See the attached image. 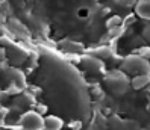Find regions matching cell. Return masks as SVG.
<instances>
[{"label": "cell", "instance_id": "cell-1", "mask_svg": "<svg viewBox=\"0 0 150 130\" xmlns=\"http://www.w3.org/2000/svg\"><path fill=\"white\" fill-rule=\"evenodd\" d=\"M118 70L132 77L138 74H150V60L139 55H129L120 62Z\"/></svg>", "mask_w": 150, "mask_h": 130}, {"label": "cell", "instance_id": "cell-2", "mask_svg": "<svg viewBox=\"0 0 150 130\" xmlns=\"http://www.w3.org/2000/svg\"><path fill=\"white\" fill-rule=\"evenodd\" d=\"M103 83L106 86V89L114 92V94H125L130 88V79L127 77V74L123 73L121 70L108 73L105 76Z\"/></svg>", "mask_w": 150, "mask_h": 130}, {"label": "cell", "instance_id": "cell-3", "mask_svg": "<svg viewBox=\"0 0 150 130\" xmlns=\"http://www.w3.org/2000/svg\"><path fill=\"white\" fill-rule=\"evenodd\" d=\"M81 67L85 71L93 73V74H102L105 73V64L103 60L96 58L93 55H83L81 58Z\"/></svg>", "mask_w": 150, "mask_h": 130}, {"label": "cell", "instance_id": "cell-4", "mask_svg": "<svg viewBox=\"0 0 150 130\" xmlns=\"http://www.w3.org/2000/svg\"><path fill=\"white\" fill-rule=\"evenodd\" d=\"M6 42H8V48L6 50V56H8V59L11 60L12 64H15V65H20V64H23L26 59H28V51H24L23 48H20L18 46H15V44H12V42H9L6 39Z\"/></svg>", "mask_w": 150, "mask_h": 130}, {"label": "cell", "instance_id": "cell-5", "mask_svg": "<svg viewBox=\"0 0 150 130\" xmlns=\"http://www.w3.org/2000/svg\"><path fill=\"white\" fill-rule=\"evenodd\" d=\"M5 76H8V79L14 83V86H15L18 91L24 89L26 86H28V79H26V76L18 70V68H8V67H6Z\"/></svg>", "mask_w": 150, "mask_h": 130}, {"label": "cell", "instance_id": "cell-6", "mask_svg": "<svg viewBox=\"0 0 150 130\" xmlns=\"http://www.w3.org/2000/svg\"><path fill=\"white\" fill-rule=\"evenodd\" d=\"M134 9L139 18L150 20V0H137Z\"/></svg>", "mask_w": 150, "mask_h": 130}, {"label": "cell", "instance_id": "cell-7", "mask_svg": "<svg viewBox=\"0 0 150 130\" xmlns=\"http://www.w3.org/2000/svg\"><path fill=\"white\" fill-rule=\"evenodd\" d=\"M147 85H150V74H138V76H134L130 79V86L135 91L146 88Z\"/></svg>", "mask_w": 150, "mask_h": 130}, {"label": "cell", "instance_id": "cell-8", "mask_svg": "<svg viewBox=\"0 0 150 130\" xmlns=\"http://www.w3.org/2000/svg\"><path fill=\"white\" fill-rule=\"evenodd\" d=\"M91 55L96 56V58H99V59H105V58H111L112 53H111V50L106 48V47H102V48H97V50H93L91 51Z\"/></svg>", "mask_w": 150, "mask_h": 130}, {"label": "cell", "instance_id": "cell-9", "mask_svg": "<svg viewBox=\"0 0 150 130\" xmlns=\"http://www.w3.org/2000/svg\"><path fill=\"white\" fill-rule=\"evenodd\" d=\"M65 44H67V46H64V44H62V47H64V50H67V51H79V50H82V46L76 44V42L67 41Z\"/></svg>", "mask_w": 150, "mask_h": 130}, {"label": "cell", "instance_id": "cell-10", "mask_svg": "<svg viewBox=\"0 0 150 130\" xmlns=\"http://www.w3.org/2000/svg\"><path fill=\"white\" fill-rule=\"evenodd\" d=\"M115 3L121 8H134L137 0H115Z\"/></svg>", "mask_w": 150, "mask_h": 130}, {"label": "cell", "instance_id": "cell-11", "mask_svg": "<svg viewBox=\"0 0 150 130\" xmlns=\"http://www.w3.org/2000/svg\"><path fill=\"white\" fill-rule=\"evenodd\" d=\"M121 24V18H120V17H112V18H109L108 21H106V26H108V27L111 29V27H117V26H120Z\"/></svg>", "mask_w": 150, "mask_h": 130}, {"label": "cell", "instance_id": "cell-12", "mask_svg": "<svg viewBox=\"0 0 150 130\" xmlns=\"http://www.w3.org/2000/svg\"><path fill=\"white\" fill-rule=\"evenodd\" d=\"M143 37H144V39L149 42V44H150V23L143 29Z\"/></svg>", "mask_w": 150, "mask_h": 130}, {"label": "cell", "instance_id": "cell-13", "mask_svg": "<svg viewBox=\"0 0 150 130\" xmlns=\"http://www.w3.org/2000/svg\"><path fill=\"white\" fill-rule=\"evenodd\" d=\"M138 55H139V56H143V58H146V59H149V60H150V47H144V48H141Z\"/></svg>", "mask_w": 150, "mask_h": 130}, {"label": "cell", "instance_id": "cell-14", "mask_svg": "<svg viewBox=\"0 0 150 130\" xmlns=\"http://www.w3.org/2000/svg\"><path fill=\"white\" fill-rule=\"evenodd\" d=\"M6 58V50L3 48V47H0V62Z\"/></svg>", "mask_w": 150, "mask_h": 130}]
</instances>
